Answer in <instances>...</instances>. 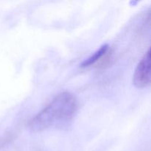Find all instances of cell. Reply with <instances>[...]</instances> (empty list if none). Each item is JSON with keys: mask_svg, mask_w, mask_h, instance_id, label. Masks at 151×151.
Masks as SVG:
<instances>
[{"mask_svg": "<svg viewBox=\"0 0 151 151\" xmlns=\"http://www.w3.org/2000/svg\"><path fill=\"white\" fill-rule=\"evenodd\" d=\"M150 57L148 50L136 68L133 83L137 88H146L150 86Z\"/></svg>", "mask_w": 151, "mask_h": 151, "instance_id": "2", "label": "cell"}, {"mask_svg": "<svg viewBox=\"0 0 151 151\" xmlns=\"http://www.w3.org/2000/svg\"><path fill=\"white\" fill-rule=\"evenodd\" d=\"M109 46L108 44H103V46L100 47L99 50H97L95 52L93 55H91L89 58L86 59L81 64V67L82 68H86L88 66H91L94 65V63H97L100 58L103 57L106 54L107 51L109 50Z\"/></svg>", "mask_w": 151, "mask_h": 151, "instance_id": "3", "label": "cell"}, {"mask_svg": "<svg viewBox=\"0 0 151 151\" xmlns=\"http://www.w3.org/2000/svg\"><path fill=\"white\" fill-rule=\"evenodd\" d=\"M78 110V101L68 91L60 93L30 120L29 128L38 132L69 123Z\"/></svg>", "mask_w": 151, "mask_h": 151, "instance_id": "1", "label": "cell"}]
</instances>
